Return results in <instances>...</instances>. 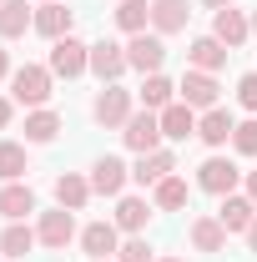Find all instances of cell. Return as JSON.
Masks as SVG:
<instances>
[{
	"label": "cell",
	"mask_w": 257,
	"mask_h": 262,
	"mask_svg": "<svg viewBox=\"0 0 257 262\" xmlns=\"http://www.w3.org/2000/svg\"><path fill=\"white\" fill-rule=\"evenodd\" d=\"M51 81H56L51 66H15V71H10V101L40 111V106L51 101Z\"/></svg>",
	"instance_id": "1"
},
{
	"label": "cell",
	"mask_w": 257,
	"mask_h": 262,
	"mask_svg": "<svg viewBox=\"0 0 257 262\" xmlns=\"http://www.w3.org/2000/svg\"><path fill=\"white\" fill-rule=\"evenodd\" d=\"M121 141H126L136 157L161 151V141H166V136H161V116H157V111H146V106H141V111H131L126 126H121Z\"/></svg>",
	"instance_id": "2"
},
{
	"label": "cell",
	"mask_w": 257,
	"mask_h": 262,
	"mask_svg": "<svg viewBox=\"0 0 257 262\" xmlns=\"http://www.w3.org/2000/svg\"><path fill=\"white\" fill-rule=\"evenodd\" d=\"M126 116H131V91H126V86H116V81L101 86L96 101H91V121L111 131V126H126Z\"/></svg>",
	"instance_id": "3"
},
{
	"label": "cell",
	"mask_w": 257,
	"mask_h": 262,
	"mask_svg": "<svg viewBox=\"0 0 257 262\" xmlns=\"http://www.w3.org/2000/svg\"><path fill=\"white\" fill-rule=\"evenodd\" d=\"M91 71V46L86 40H76V35H66L51 46V76H66V81H76V76H86Z\"/></svg>",
	"instance_id": "4"
},
{
	"label": "cell",
	"mask_w": 257,
	"mask_h": 262,
	"mask_svg": "<svg viewBox=\"0 0 257 262\" xmlns=\"http://www.w3.org/2000/svg\"><path fill=\"white\" fill-rule=\"evenodd\" d=\"M237 182H242V171H237V162H227V157H207V162L197 166V187L212 192V196H232Z\"/></svg>",
	"instance_id": "5"
},
{
	"label": "cell",
	"mask_w": 257,
	"mask_h": 262,
	"mask_svg": "<svg viewBox=\"0 0 257 262\" xmlns=\"http://www.w3.org/2000/svg\"><path fill=\"white\" fill-rule=\"evenodd\" d=\"M126 71H131V61H126V46H116V40H96V46H91V76H96L101 86L121 81Z\"/></svg>",
	"instance_id": "6"
},
{
	"label": "cell",
	"mask_w": 257,
	"mask_h": 262,
	"mask_svg": "<svg viewBox=\"0 0 257 262\" xmlns=\"http://www.w3.org/2000/svg\"><path fill=\"white\" fill-rule=\"evenodd\" d=\"M177 91H182V101H187L192 111H212L217 96H222V86H217L212 71H187V76L177 81Z\"/></svg>",
	"instance_id": "7"
},
{
	"label": "cell",
	"mask_w": 257,
	"mask_h": 262,
	"mask_svg": "<svg viewBox=\"0 0 257 262\" xmlns=\"http://www.w3.org/2000/svg\"><path fill=\"white\" fill-rule=\"evenodd\" d=\"M126 61H131V71H141V76H157L161 71V61H166V40H161L157 31L146 35H131V46H126Z\"/></svg>",
	"instance_id": "8"
},
{
	"label": "cell",
	"mask_w": 257,
	"mask_h": 262,
	"mask_svg": "<svg viewBox=\"0 0 257 262\" xmlns=\"http://www.w3.org/2000/svg\"><path fill=\"white\" fill-rule=\"evenodd\" d=\"M35 237H40V247L66 252V247H71V237H76V217H71L66 207H56V212H40V227H35Z\"/></svg>",
	"instance_id": "9"
},
{
	"label": "cell",
	"mask_w": 257,
	"mask_h": 262,
	"mask_svg": "<svg viewBox=\"0 0 257 262\" xmlns=\"http://www.w3.org/2000/svg\"><path fill=\"white\" fill-rule=\"evenodd\" d=\"M212 35L222 40L227 51H237V46H247V35H252V20H247L242 10L222 5V10H212Z\"/></svg>",
	"instance_id": "10"
},
{
	"label": "cell",
	"mask_w": 257,
	"mask_h": 262,
	"mask_svg": "<svg viewBox=\"0 0 257 262\" xmlns=\"http://www.w3.org/2000/svg\"><path fill=\"white\" fill-rule=\"evenodd\" d=\"M126 182H131V166L121 162V157H101V162L91 166V192H101V196H121Z\"/></svg>",
	"instance_id": "11"
},
{
	"label": "cell",
	"mask_w": 257,
	"mask_h": 262,
	"mask_svg": "<svg viewBox=\"0 0 257 262\" xmlns=\"http://www.w3.org/2000/svg\"><path fill=\"white\" fill-rule=\"evenodd\" d=\"M192 20V0H152V31L157 35H177Z\"/></svg>",
	"instance_id": "12"
},
{
	"label": "cell",
	"mask_w": 257,
	"mask_h": 262,
	"mask_svg": "<svg viewBox=\"0 0 257 262\" xmlns=\"http://www.w3.org/2000/svg\"><path fill=\"white\" fill-rule=\"evenodd\" d=\"M177 171V157L161 146V151H146V157H136V166H131V182L136 187H157V182H166Z\"/></svg>",
	"instance_id": "13"
},
{
	"label": "cell",
	"mask_w": 257,
	"mask_h": 262,
	"mask_svg": "<svg viewBox=\"0 0 257 262\" xmlns=\"http://www.w3.org/2000/svg\"><path fill=\"white\" fill-rule=\"evenodd\" d=\"M121 247V227L116 222H86L81 227V252L86 257H111Z\"/></svg>",
	"instance_id": "14"
},
{
	"label": "cell",
	"mask_w": 257,
	"mask_h": 262,
	"mask_svg": "<svg viewBox=\"0 0 257 262\" xmlns=\"http://www.w3.org/2000/svg\"><path fill=\"white\" fill-rule=\"evenodd\" d=\"M35 35H46L51 46L71 35V10H66V0H51V5H35Z\"/></svg>",
	"instance_id": "15"
},
{
	"label": "cell",
	"mask_w": 257,
	"mask_h": 262,
	"mask_svg": "<svg viewBox=\"0 0 257 262\" xmlns=\"http://www.w3.org/2000/svg\"><path fill=\"white\" fill-rule=\"evenodd\" d=\"M232 131H237V116L222 111V106H212V111H202V116H197V136H202L207 146H227V141H232Z\"/></svg>",
	"instance_id": "16"
},
{
	"label": "cell",
	"mask_w": 257,
	"mask_h": 262,
	"mask_svg": "<svg viewBox=\"0 0 257 262\" xmlns=\"http://www.w3.org/2000/svg\"><path fill=\"white\" fill-rule=\"evenodd\" d=\"M227 56H232V51H227L217 35H197L192 46H187V61H192V71H212V76H217V71L227 66Z\"/></svg>",
	"instance_id": "17"
},
{
	"label": "cell",
	"mask_w": 257,
	"mask_h": 262,
	"mask_svg": "<svg viewBox=\"0 0 257 262\" xmlns=\"http://www.w3.org/2000/svg\"><path fill=\"white\" fill-rule=\"evenodd\" d=\"M26 31H35V10L26 0H0V40H20Z\"/></svg>",
	"instance_id": "18"
},
{
	"label": "cell",
	"mask_w": 257,
	"mask_h": 262,
	"mask_svg": "<svg viewBox=\"0 0 257 262\" xmlns=\"http://www.w3.org/2000/svg\"><path fill=\"white\" fill-rule=\"evenodd\" d=\"M31 212H35V192L26 182H5V187H0V217H5V222H26Z\"/></svg>",
	"instance_id": "19"
},
{
	"label": "cell",
	"mask_w": 257,
	"mask_h": 262,
	"mask_svg": "<svg viewBox=\"0 0 257 262\" xmlns=\"http://www.w3.org/2000/svg\"><path fill=\"white\" fill-rule=\"evenodd\" d=\"M161 116V136L166 141H187V136H197V111L187 106V101H172L166 111H157Z\"/></svg>",
	"instance_id": "20"
},
{
	"label": "cell",
	"mask_w": 257,
	"mask_h": 262,
	"mask_svg": "<svg viewBox=\"0 0 257 262\" xmlns=\"http://www.w3.org/2000/svg\"><path fill=\"white\" fill-rule=\"evenodd\" d=\"M217 222H222L227 232H247V227L257 222V202H252V196H237V192L222 196V207H217Z\"/></svg>",
	"instance_id": "21"
},
{
	"label": "cell",
	"mask_w": 257,
	"mask_h": 262,
	"mask_svg": "<svg viewBox=\"0 0 257 262\" xmlns=\"http://www.w3.org/2000/svg\"><path fill=\"white\" fill-rule=\"evenodd\" d=\"M51 192H56V207H66V212H81V207L91 202V182H86V177H76V171H61Z\"/></svg>",
	"instance_id": "22"
},
{
	"label": "cell",
	"mask_w": 257,
	"mask_h": 262,
	"mask_svg": "<svg viewBox=\"0 0 257 262\" xmlns=\"http://www.w3.org/2000/svg\"><path fill=\"white\" fill-rule=\"evenodd\" d=\"M146 217H152L146 196H121V202H116V217H111V222L126 232V237H141V232H146Z\"/></svg>",
	"instance_id": "23"
},
{
	"label": "cell",
	"mask_w": 257,
	"mask_h": 262,
	"mask_svg": "<svg viewBox=\"0 0 257 262\" xmlns=\"http://www.w3.org/2000/svg\"><path fill=\"white\" fill-rule=\"evenodd\" d=\"M187 237H192L197 252H222L227 247V227L217 217H192V232H187Z\"/></svg>",
	"instance_id": "24"
},
{
	"label": "cell",
	"mask_w": 257,
	"mask_h": 262,
	"mask_svg": "<svg viewBox=\"0 0 257 262\" xmlns=\"http://www.w3.org/2000/svg\"><path fill=\"white\" fill-rule=\"evenodd\" d=\"M152 202H157L161 212H182V207L192 202V187H187V182H182V177L172 171L166 182H157V187H152Z\"/></svg>",
	"instance_id": "25"
},
{
	"label": "cell",
	"mask_w": 257,
	"mask_h": 262,
	"mask_svg": "<svg viewBox=\"0 0 257 262\" xmlns=\"http://www.w3.org/2000/svg\"><path fill=\"white\" fill-rule=\"evenodd\" d=\"M40 242L26 222H10V227L0 232V257H31V247Z\"/></svg>",
	"instance_id": "26"
},
{
	"label": "cell",
	"mask_w": 257,
	"mask_h": 262,
	"mask_svg": "<svg viewBox=\"0 0 257 262\" xmlns=\"http://www.w3.org/2000/svg\"><path fill=\"white\" fill-rule=\"evenodd\" d=\"M56 136H61V116H56V111H46V106H40V111L26 116V141L46 146V141H56Z\"/></svg>",
	"instance_id": "27"
},
{
	"label": "cell",
	"mask_w": 257,
	"mask_h": 262,
	"mask_svg": "<svg viewBox=\"0 0 257 262\" xmlns=\"http://www.w3.org/2000/svg\"><path fill=\"white\" fill-rule=\"evenodd\" d=\"M136 96H141V106H146V111H166V106H172V96H177V86L157 71V76H146V81H141V91H136Z\"/></svg>",
	"instance_id": "28"
},
{
	"label": "cell",
	"mask_w": 257,
	"mask_h": 262,
	"mask_svg": "<svg viewBox=\"0 0 257 262\" xmlns=\"http://www.w3.org/2000/svg\"><path fill=\"white\" fill-rule=\"evenodd\" d=\"M31 171V157L20 141H0V182H20Z\"/></svg>",
	"instance_id": "29"
},
{
	"label": "cell",
	"mask_w": 257,
	"mask_h": 262,
	"mask_svg": "<svg viewBox=\"0 0 257 262\" xmlns=\"http://www.w3.org/2000/svg\"><path fill=\"white\" fill-rule=\"evenodd\" d=\"M116 26L126 35H141L152 26V5H146V0H121V5H116Z\"/></svg>",
	"instance_id": "30"
},
{
	"label": "cell",
	"mask_w": 257,
	"mask_h": 262,
	"mask_svg": "<svg viewBox=\"0 0 257 262\" xmlns=\"http://www.w3.org/2000/svg\"><path fill=\"white\" fill-rule=\"evenodd\" d=\"M232 146H237V157H257V116L237 121V131H232Z\"/></svg>",
	"instance_id": "31"
},
{
	"label": "cell",
	"mask_w": 257,
	"mask_h": 262,
	"mask_svg": "<svg viewBox=\"0 0 257 262\" xmlns=\"http://www.w3.org/2000/svg\"><path fill=\"white\" fill-rule=\"evenodd\" d=\"M116 262H157V257H152L146 237H126V242L116 247Z\"/></svg>",
	"instance_id": "32"
},
{
	"label": "cell",
	"mask_w": 257,
	"mask_h": 262,
	"mask_svg": "<svg viewBox=\"0 0 257 262\" xmlns=\"http://www.w3.org/2000/svg\"><path fill=\"white\" fill-rule=\"evenodd\" d=\"M237 101H242V106L257 116V71H247V76L237 81Z\"/></svg>",
	"instance_id": "33"
},
{
	"label": "cell",
	"mask_w": 257,
	"mask_h": 262,
	"mask_svg": "<svg viewBox=\"0 0 257 262\" xmlns=\"http://www.w3.org/2000/svg\"><path fill=\"white\" fill-rule=\"evenodd\" d=\"M10 116H15V101H10V96H0V131L10 126Z\"/></svg>",
	"instance_id": "34"
},
{
	"label": "cell",
	"mask_w": 257,
	"mask_h": 262,
	"mask_svg": "<svg viewBox=\"0 0 257 262\" xmlns=\"http://www.w3.org/2000/svg\"><path fill=\"white\" fill-rule=\"evenodd\" d=\"M5 76H10V51L0 46V81H5Z\"/></svg>",
	"instance_id": "35"
},
{
	"label": "cell",
	"mask_w": 257,
	"mask_h": 262,
	"mask_svg": "<svg viewBox=\"0 0 257 262\" xmlns=\"http://www.w3.org/2000/svg\"><path fill=\"white\" fill-rule=\"evenodd\" d=\"M247 196L257 202V171H247Z\"/></svg>",
	"instance_id": "36"
},
{
	"label": "cell",
	"mask_w": 257,
	"mask_h": 262,
	"mask_svg": "<svg viewBox=\"0 0 257 262\" xmlns=\"http://www.w3.org/2000/svg\"><path fill=\"white\" fill-rule=\"evenodd\" d=\"M247 247H252V252H257V222H252V227H247Z\"/></svg>",
	"instance_id": "37"
},
{
	"label": "cell",
	"mask_w": 257,
	"mask_h": 262,
	"mask_svg": "<svg viewBox=\"0 0 257 262\" xmlns=\"http://www.w3.org/2000/svg\"><path fill=\"white\" fill-rule=\"evenodd\" d=\"M202 5H207V10H222V5H232V0H202Z\"/></svg>",
	"instance_id": "38"
},
{
	"label": "cell",
	"mask_w": 257,
	"mask_h": 262,
	"mask_svg": "<svg viewBox=\"0 0 257 262\" xmlns=\"http://www.w3.org/2000/svg\"><path fill=\"white\" fill-rule=\"evenodd\" d=\"M157 262H187V257H157Z\"/></svg>",
	"instance_id": "39"
},
{
	"label": "cell",
	"mask_w": 257,
	"mask_h": 262,
	"mask_svg": "<svg viewBox=\"0 0 257 262\" xmlns=\"http://www.w3.org/2000/svg\"><path fill=\"white\" fill-rule=\"evenodd\" d=\"M252 35H257V10H252Z\"/></svg>",
	"instance_id": "40"
},
{
	"label": "cell",
	"mask_w": 257,
	"mask_h": 262,
	"mask_svg": "<svg viewBox=\"0 0 257 262\" xmlns=\"http://www.w3.org/2000/svg\"><path fill=\"white\" fill-rule=\"evenodd\" d=\"M91 262H111V257H91Z\"/></svg>",
	"instance_id": "41"
},
{
	"label": "cell",
	"mask_w": 257,
	"mask_h": 262,
	"mask_svg": "<svg viewBox=\"0 0 257 262\" xmlns=\"http://www.w3.org/2000/svg\"><path fill=\"white\" fill-rule=\"evenodd\" d=\"M40 5H51V0H40Z\"/></svg>",
	"instance_id": "42"
}]
</instances>
